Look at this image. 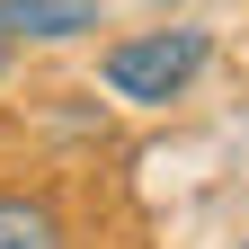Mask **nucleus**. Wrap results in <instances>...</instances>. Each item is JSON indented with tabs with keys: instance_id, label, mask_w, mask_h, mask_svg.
I'll return each instance as SVG.
<instances>
[{
	"instance_id": "f257e3e1",
	"label": "nucleus",
	"mask_w": 249,
	"mask_h": 249,
	"mask_svg": "<svg viewBox=\"0 0 249 249\" xmlns=\"http://www.w3.org/2000/svg\"><path fill=\"white\" fill-rule=\"evenodd\" d=\"M205 62H213V36H205V27H151V36L107 45L98 80L116 89V98H134V107H169V98H187V89H196Z\"/></svg>"
},
{
	"instance_id": "f03ea898",
	"label": "nucleus",
	"mask_w": 249,
	"mask_h": 249,
	"mask_svg": "<svg viewBox=\"0 0 249 249\" xmlns=\"http://www.w3.org/2000/svg\"><path fill=\"white\" fill-rule=\"evenodd\" d=\"M0 249H71V223L45 187H0Z\"/></svg>"
},
{
	"instance_id": "7ed1b4c3",
	"label": "nucleus",
	"mask_w": 249,
	"mask_h": 249,
	"mask_svg": "<svg viewBox=\"0 0 249 249\" xmlns=\"http://www.w3.org/2000/svg\"><path fill=\"white\" fill-rule=\"evenodd\" d=\"M89 27H98V0H0V36H27V45H62Z\"/></svg>"
},
{
	"instance_id": "20e7f679",
	"label": "nucleus",
	"mask_w": 249,
	"mask_h": 249,
	"mask_svg": "<svg viewBox=\"0 0 249 249\" xmlns=\"http://www.w3.org/2000/svg\"><path fill=\"white\" fill-rule=\"evenodd\" d=\"M9 45H18V36H0V71H9Z\"/></svg>"
},
{
	"instance_id": "39448f33",
	"label": "nucleus",
	"mask_w": 249,
	"mask_h": 249,
	"mask_svg": "<svg viewBox=\"0 0 249 249\" xmlns=\"http://www.w3.org/2000/svg\"><path fill=\"white\" fill-rule=\"evenodd\" d=\"M240 249H249V240H240Z\"/></svg>"
}]
</instances>
